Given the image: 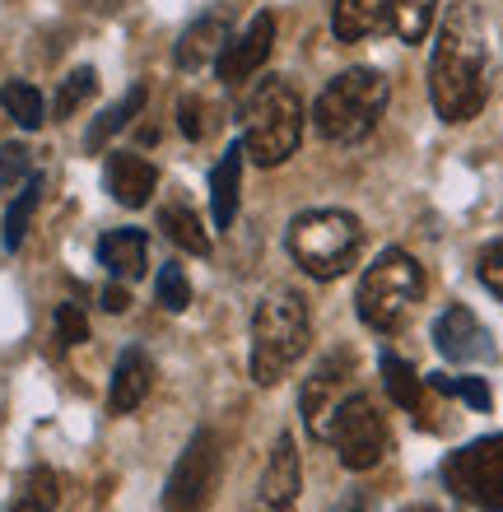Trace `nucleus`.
Wrapping results in <instances>:
<instances>
[{
    "label": "nucleus",
    "instance_id": "nucleus-1",
    "mask_svg": "<svg viewBox=\"0 0 503 512\" xmlns=\"http://www.w3.org/2000/svg\"><path fill=\"white\" fill-rule=\"evenodd\" d=\"M429 98L443 122L462 126L480 117L490 98V24L485 10L462 0L438 24L434 56H429Z\"/></svg>",
    "mask_w": 503,
    "mask_h": 512
},
{
    "label": "nucleus",
    "instance_id": "nucleus-2",
    "mask_svg": "<svg viewBox=\"0 0 503 512\" xmlns=\"http://www.w3.org/2000/svg\"><path fill=\"white\" fill-rule=\"evenodd\" d=\"M308 345H313L308 298L299 289H271L252 317V378L261 387H275L285 373H294Z\"/></svg>",
    "mask_w": 503,
    "mask_h": 512
},
{
    "label": "nucleus",
    "instance_id": "nucleus-3",
    "mask_svg": "<svg viewBox=\"0 0 503 512\" xmlns=\"http://www.w3.org/2000/svg\"><path fill=\"white\" fill-rule=\"evenodd\" d=\"M303 140V103L299 89L280 75L257 80L243 103V154L257 168H280L299 154Z\"/></svg>",
    "mask_w": 503,
    "mask_h": 512
},
{
    "label": "nucleus",
    "instance_id": "nucleus-4",
    "mask_svg": "<svg viewBox=\"0 0 503 512\" xmlns=\"http://www.w3.org/2000/svg\"><path fill=\"white\" fill-rule=\"evenodd\" d=\"M387 98H392V84H387L382 70H340L313 103L317 135L331 140V145H359L387 112Z\"/></svg>",
    "mask_w": 503,
    "mask_h": 512
},
{
    "label": "nucleus",
    "instance_id": "nucleus-5",
    "mask_svg": "<svg viewBox=\"0 0 503 512\" xmlns=\"http://www.w3.org/2000/svg\"><path fill=\"white\" fill-rule=\"evenodd\" d=\"M424 298V266L401 247H387V252L364 270L359 280V294H354V312L359 322L392 336L410 322V312L420 308Z\"/></svg>",
    "mask_w": 503,
    "mask_h": 512
},
{
    "label": "nucleus",
    "instance_id": "nucleus-6",
    "mask_svg": "<svg viewBox=\"0 0 503 512\" xmlns=\"http://www.w3.org/2000/svg\"><path fill=\"white\" fill-rule=\"evenodd\" d=\"M364 224L345 210H303L289 224V256L299 261L313 280H336L359 261Z\"/></svg>",
    "mask_w": 503,
    "mask_h": 512
},
{
    "label": "nucleus",
    "instance_id": "nucleus-7",
    "mask_svg": "<svg viewBox=\"0 0 503 512\" xmlns=\"http://www.w3.org/2000/svg\"><path fill=\"white\" fill-rule=\"evenodd\" d=\"M443 485L480 512H503V433L476 438L443 461Z\"/></svg>",
    "mask_w": 503,
    "mask_h": 512
},
{
    "label": "nucleus",
    "instance_id": "nucleus-8",
    "mask_svg": "<svg viewBox=\"0 0 503 512\" xmlns=\"http://www.w3.org/2000/svg\"><path fill=\"white\" fill-rule=\"evenodd\" d=\"M327 443L340 452V466H345V471H373V466L387 457L392 433H387V419L378 415V405L368 401L364 391H350V396L340 401L336 419H331Z\"/></svg>",
    "mask_w": 503,
    "mask_h": 512
},
{
    "label": "nucleus",
    "instance_id": "nucleus-9",
    "mask_svg": "<svg viewBox=\"0 0 503 512\" xmlns=\"http://www.w3.org/2000/svg\"><path fill=\"white\" fill-rule=\"evenodd\" d=\"M219 485V438L210 429H196L182 457L173 461L164 485V512H205Z\"/></svg>",
    "mask_w": 503,
    "mask_h": 512
},
{
    "label": "nucleus",
    "instance_id": "nucleus-10",
    "mask_svg": "<svg viewBox=\"0 0 503 512\" xmlns=\"http://www.w3.org/2000/svg\"><path fill=\"white\" fill-rule=\"evenodd\" d=\"M354 391V354L350 350H331L322 364L313 368V378L303 382V424L317 443H327V429L336 419L340 401Z\"/></svg>",
    "mask_w": 503,
    "mask_h": 512
},
{
    "label": "nucleus",
    "instance_id": "nucleus-11",
    "mask_svg": "<svg viewBox=\"0 0 503 512\" xmlns=\"http://www.w3.org/2000/svg\"><path fill=\"white\" fill-rule=\"evenodd\" d=\"M271 47H275V14L261 10V14H252V24H247L238 38H229V47L219 52V61H215L219 80L229 84V89L247 84L266 61H271Z\"/></svg>",
    "mask_w": 503,
    "mask_h": 512
},
{
    "label": "nucleus",
    "instance_id": "nucleus-12",
    "mask_svg": "<svg viewBox=\"0 0 503 512\" xmlns=\"http://www.w3.org/2000/svg\"><path fill=\"white\" fill-rule=\"evenodd\" d=\"M434 345L448 364H490L494 359V340L480 326V317L462 303H452L443 317L434 322Z\"/></svg>",
    "mask_w": 503,
    "mask_h": 512
},
{
    "label": "nucleus",
    "instance_id": "nucleus-13",
    "mask_svg": "<svg viewBox=\"0 0 503 512\" xmlns=\"http://www.w3.org/2000/svg\"><path fill=\"white\" fill-rule=\"evenodd\" d=\"M299 480H303V466H299V452H294V438L280 433L271 447V461L261 471L252 512H299Z\"/></svg>",
    "mask_w": 503,
    "mask_h": 512
},
{
    "label": "nucleus",
    "instance_id": "nucleus-14",
    "mask_svg": "<svg viewBox=\"0 0 503 512\" xmlns=\"http://www.w3.org/2000/svg\"><path fill=\"white\" fill-rule=\"evenodd\" d=\"M103 182H108L112 201L126 205V210H140V205H150L154 187H159V168H154L145 154H131V149H122V154H112L108 168H103Z\"/></svg>",
    "mask_w": 503,
    "mask_h": 512
},
{
    "label": "nucleus",
    "instance_id": "nucleus-15",
    "mask_svg": "<svg viewBox=\"0 0 503 512\" xmlns=\"http://www.w3.org/2000/svg\"><path fill=\"white\" fill-rule=\"evenodd\" d=\"M154 387V359L145 350H122V359H117V368H112V391H108V410L112 415H131V410H140L145 405V396H150Z\"/></svg>",
    "mask_w": 503,
    "mask_h": 512
},
{
    "label": "nucleus",
    "instance_id": "nucleus-16",
    "mask_svg": "<svg viewBox=\"0 0 503 512\" xmlns=\"http://www.w3.org/2000/svg\"><path fill=\"white\" fill-rule=\"evenodd\" d=\"M224 47H229V19H224V14H201V19L177 38L173 61L182 70H201V66H210V61H219Z\"/></svg>",
    "mask_w": 503,
    "mask_h": 512
},
{
    "label": "nucleus",
    "instance_id": "nucleus-17",
    "mask_svg": "<svg viewBox=\"0 0 503 512\" xmlns=\"http://www.w3.org/2000/svg\"><path fill=\"white\" fill-rule=\"evenodd\" d=\"M98 261L117 275V280H140L150 266V238L140 229H112L98 238Z\"/></svg>",
    "mask_w": 503,
    "mask_h": 512
},
{
    "label": "nucleus",
    "instance_id": "nucleus-18",
    "mask_svg": "<svg viewBox=\"0 0 503 512\" xmlns=\"http://www.w3.org/2000/svg\"><path fill=\"white\" fill-rule=\"evenodd\" d=\"M238 182H243V145H229L224 159L210 173V210H215V229H233L238 219Z\"/></svg>",
    "mask_w": 503,
    "mask_h": 512
},
{
    "label": "nucleus",
    "instance_id": "nucleus-19",
    "mask_svg": "<svg viewBox=\"0 0 503 512\" xmlns=\"http://www.w3.org/2000/svg\"><path fill=\"white\" fill-rule=\"evenodd\" d=\"M382 382H387V391H392V401L401 405V410H410V415L429 429V382H424L406 359H396L392 350L382 354Z\"/></svg>",
    "mask_w": 503,
    "mask_h": 512
},
{
    "label": "nucleus",
    "instance_id": "nucleus-20",
    "mask_svg": "<svg viewBox=\"0 0 503 512\" xmlns=\"http://www.w3.org/2000/svg\"><path fill=\"white\" fill-rule=\"evenodd\" d=\"M382 24H387V0H336V10H331L336 42H364Z\"/></svg>",
    "mask_w": 503,
    "mask_h": 512
},
{
    "label": "nucleus",
    "instance_id": "nucleus-21",
    "mask_svg": "<svg viewBox=\"0 0 503 512\" xmlns=\"http://www.w3.org/2000/svg\"><path fill=\"white\" fill-rule=\"evenodd\" d=\"M159 229H164V238L173 247H182V252L210 256V233H205L201 215L187 210V205H164V210H159Z\"/></svg>",
    "mask_w": 503,
    "mask_h": 512
},
{
    "label": "nucleus",
    "instance_id": "nucleus-22",
    "mask_svg": "<svg viewBox=\"0 0 503 512\" xmlns=\"http://www.w3.org/2000/svg\"><path fill=\"white\" fill-rule=\"evenodd\" d=\"M145 98H150V89H145V84H131V89H126V94L117 98V103H112V108L103 112V117H98L94 126H89V135H84V145H89V149H103V145L112 140V135H117L126 122H131V117H140V108H145Z\"/></svg>",
    "mask_w": 503,
    "mask_h": 512
},
{
    "label": "nucleus",
    "instance_id": "nucleus-23",
    "mask_svg": "<svg viewBox=\"0 0 503 512\" xmlns=\"http://www.w3.org/2000/svg\"><path fill=\"white\" fill-rule=\"evenodd\" d=\"M438 0H387V28L401 42H424L434 28Z\"/></svg>",
    "mask_w": 503,
    "mask_h": 512
},
{
    "label": "nucleus",
    "instance_id": "nucleus-24",
    "mask_svg": "<svg viewBox=\"0 0 503 512\" xmlns=\"http://www.w3.org/2000/svg\"><path fill=\"white\" fill-rule=\"evenodd\" d=\"M38 201H42V177H28L24 191H19L10 201V210H5V247H10V252L24 247V233H28V224H33Z\"/></svg>",
    "mask_w": 503,
    "mask_h": 512
},
{
    "label": "nucleus",
    "instance_id": "nucleus-25",
    "mask_svg": "<svg viewBox=\"0 0 503 512\" xmlns=\"http://www.w3.org/2000/svg\"><path fill=\"white\" fill-rule=\"evenodd\" d=\"M0 108L10 112V117L24 126V131H38L42 117H47V108H42V94L33 89V84H24V80H10L5 89H0Z\"/></svg>",
    "mask_w": 503,
    "mask_h": 512
},
{
    "label": "nucleus",
    "instance_id": "nucleus-26",
    "mask_svg": "<svg viewBox=\"0 0 503 512\" xmlns=\"http://www.w3.org/2000/svg\"><path fill=\"white\" fill-rule=\"evenodd\" d=\"M94 89H98V75L89 66H80V70H70L66 80H61V89H56V98H52V117L56 122H66V117H75V112L94 98Z\"/></svg>",
    "mask_w": 503,
    "mask_h": 512
},
{
    "label": "nucleus",
    "instance_id": "nucleus-27",
    "mask_svg": "<svg viewBox=\"0 0 503 512\" xmlns=\"http://www.w3.org/2000/svg\"><path fill=\"white\" fill-rule=\"evenodd\" d=\"M56 499H61V489H56V475L47 466H33V475L24 480V494L14 499L10 512H52Z\"/></svg>",
    "mask_w": 503,
    "mask_h": 512
},
{
    "label": "nucleus",
    "instance_id": "nucleus-28",
    "mask_svg": "<svg viewBox=\"0 0 503 512\" xmlns=\"http://www.w3.org/2000/svg\"><path fill=\"white\" fill-rule=\"evenodd\" d=\"M434 391H443V396H462L466 405H476V410H490L494 405V396H490V387L480 378H443V373H434V378H424Z\"/></svg>",
    "mask_w": 503,
    "mask_h": 512
},
{
    "label": "nucleus",
    "instance_id": "nucleus-29",
    "mask_svg": "<svg viewBox=\"0 0 503 512\" xmlns=\"http://www.w3.org/2000/svg\"><path fill=\"white\" fill-rule=\"evenodd\" d=\"M154 294H159V303H164L168 312H182L191 303V284H187V270L173 266L168 261L164 270H159V284H154Z\"/></svg>",
    "mask_w": 503,
    "mask_h": 512
},
{
    "label": "nucleus",
    "instance_id": "nucleus-30",
    "mask_svg": "<svg viewBox=\"0 0 503 512\" xmlns=\"http://www.w3.org/2000/svg\"><path fill=\"white\" fill-rule=\"evenodd\" d=\"M52 326H56V340L61 345H84L89 340V317H84L80 303H61L52 312Z\"/></svg>",
    "mask_w": 503,
    "mask_h": 512
},
{
    "label": "nucleus",
    "instance_id": "nucleus-31",
    "mask_svg": "<svg viewBox=\"0 0 503 512\" xmlns=\"http://www.w3.org/2000/svg\"><path fill=\"white\" fill-rule=\"evenodd\" d=\"M33 168V154L24 145H0V187H19Z\"/></svg>",
    "mask_w": 503,
    "mask_h": 512
},
{
    "label": "nucleus",
    "instance_id": "nucleus-32",
    "mask_svg": "<svg viewBox=\"0 0 503 512\" xmlns=\"http://www.w3.org/2000/svg\"><path fill=\"white\" fill-rule=\"evenodd\" d=\"M476 275H480V284H485L490 294H499V298H503V243H490L485 252H480Z\"/></svg>",
    "mask_w": 503,
    "mask_h": 512
},
{
    "label": "nucleus",
    "instance_id": "nucleus-33",
    "mask_svg": "<svg viewBox=\"0 0 503 512\" xmlns=\"http://www.w3.org/2000/svg\"><path fill=\"white\" fill-rule=\"evenodd\" d=\"M177 122H182V135H187V140H201L205 135L201 98H182V103H177Z\"/></svg>",
    "mask_w": 503,
    "mask_h": 512
},
{
    "label": "nucleus",
    "instance_id": "nucleus-34",
    "mask_svg": "<svg viewBox=\"0 0 503 512\" xmlns=\"http://www.w3.org/2000/svg\"><path fill=\"white\" fill-rule=\"evenodd\" d=\"M103 308H108V312H126V308H131V294H126L122 284H108V289H103Z\"/></svg>",
    "mask_w": 503,
    "mask_h": 512
},
{
    "label": "nucleus",
    "instance_id": "nucleus-35",
    "mask_svg": "<svg viewBox=\"0 0 503 512\" xmlns=\"http://www.w3.org/2000/svg\"><path fill=\"white\" fill-rule=\"evenodd\" d=\"M340 512H373V503H368V499H359V489H354L350 499L340 503Z\"/></svg>",
    "mask_w": 503,
    "mask_h": 512
},
{
    "label": "nucleus",
    "instance_id": "nucleus-36",
    "mask_svg": "<svg viewBox=\"0 0 503 512\" xmlns=\"http://www.w3.org/2000/svg\"><path fill=\"white\" fill-rule=\"evenodd\" d=\"M84 5H89L94 14H112V10H122L126 0H84Z\"/></svg>",
    "mask_w": 503,
    "mask_h": 512
},
{
    "label": "nucleus",
    "instance_id": "nucleus-37",
    "mask_svg": "<svg viewBox=\"0 0 503 512\" xmlns=\"http://www.w3.org/2000/svg\"><path fill=\"white\" fill-rule=\"evenodd\" d=\"M406 512H443V508H434V503H420V508H406Z\"/></svg>",
    "mask_w": 503,
    "mask_h": 512
}]
</instances>
